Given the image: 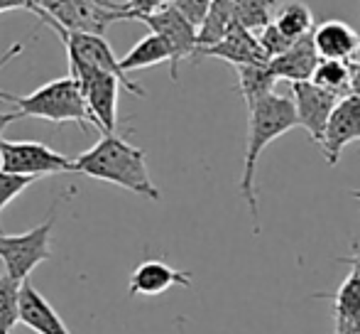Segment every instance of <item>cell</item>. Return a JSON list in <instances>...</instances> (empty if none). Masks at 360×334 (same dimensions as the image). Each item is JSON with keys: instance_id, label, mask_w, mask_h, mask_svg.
Wrapping results in <instances>:
<instances>
[{"instance_id": "ac0fdd59", "label": "cell", "mask_w": 360, "mask_h": 334, "mask_svg": "<svg viewBox=\"0 0 360 334\" xmlns=\"http://www.w3.org/2000/svg\"><path fill=\"white\" fill-rule=\"evenodd\" d=\"M169 57L172 54L165 39L157 32H150V35H145L143 39H138V42L133 44V49H130L123 59H118V62H120V69H123L125 74H130V72H138V69H147V67H155V64L169 62Z\"/></svg>"}, {"instance_id": "4fadbf2b", "label": "cell", "mask_w": 360, "mask_h": 334, "mask_svg": "<svg viewBox=\"0 0 360 334\" xmlns=\"http://www.w3.org/2000/svg\"><path fill=\"white\" fill-rule=\"evenodd\" d=\"M18 320H20V325H25L34 334H72L67 322L62 320V315H59L52 307V302L30 283V278H25V280L20 283Z\"/></svg>"}, {"instance_id": "52a82bcc", "label": "cell", "mask_w": 360, "mask_h": 334, "mask_svg": "<svg viewBox=\"0 0 360 334\" xmlns=\"http://www.w3.org/2000/svg\"><path fill=\"white\" fill-rule=\"evenodd\" d=\"M0 170L15 172V175H59V172H74L72 158L57 153L49 145L37 140H5L0 135Z\"/></svg>"}, {"instance_id": "5bb4252c", "label": "cell", "mask_w": 360, "mask_h": 334, "mask_svg": "<svg viewBox=\"0 0 360 334\" xmlns=\"http://www.w3.org/2000/svg\"><path fill=\"white\" fill-rule=\"evenodd\" d=\"M196 57H216L233 64V67H240V64H270V57L260 47L255 32L238 25L236 20H233V25L228 27L226 37L221 42H216L214 47L201 49Z\"/></svg>"}, {"instance_id": "9c48e42d", "label": "cell", "mask_w": 360, "mask_h": 334, "mask_svg": "<svg viewBox=\"0 0 360 334\" xmlns=\"http://www.w3.org/2000/svg\"><path fill=\"white\" fill-rule=\"evenodd\" d=\"M57 35L62 37V42L67 44V57H74L84 64H91L96 69H103V72H110L120 79L123 89H128L130 94L135 96H145V89L138 86L128 74L120 69V62L115 59L113 49L110 44L105 42L103 35H96V32H69V30H57Z\"/></svg>"}, {"instance_id": "5b68a950", "label": "cell", "mask_w": 360, "mask_h": 334, "mask_svg": "<svg viewBox=\"0 0 360 334\" xmlns=\"http://www.w3.org/2000/svg\"><path fill=\"white\" fill-rule=\"evenodd\" d=\"M54 211H57V204H52V209H49L47 219L42 224L25 231V234H3L0 231V261H3L8 276L25 280L39 263L54 258L52 253Z\"/></svg>"}, {"instance_id": "d6a6232c", "label": "cell", "mask_w": 360, "mask_h": 334, "mask_svg": "<svg viewBox=\"0 0 360 334\" xmlns=\"http://www.w3.org/2000/svg\"><path fill=\"white\" fill-rule=\"evenodd\" d=\"M338 263H348V266L353 268V273H358L360 276V253H356V256H341V258H336Z\"/></svg>"}, {"instance_id": "d4e9b609", "label": "cell", "mask_w": 360, "mask_h": 334, "mask_svg": "<svg viewBox=\"0 0 360 334\" xmlns=\"http://www.w3.org/2000/svg\"><path fill=\"white\" fill-rule=\"evenodd\" d=\"M32 182H37V177L32 175H15V172L0 170V214L5 211V206L13 199H18Z\"/></svg>"}, {"instance_id": "30bf717a", "label": "cell", "mask_w": 360, "mask_h": 334, "mask_svg": "<svg viewBox=\"0 0 360 334\" xmlns=\"http://www.w3.org/2000/svg\"><path fill=\"white\" fill-rule=\"evenodd\" d=\"M351 143H360V96L346 94L333 106L319 145L326 163L333 167L338 165L341 153Z\"/></svg>"}, {"instance_id": "836d02e7", "label": "cell", "mask_w": 360, "mask_h": 334, "mask_svg": "<svg viewBox=\"0 0 360 334\" xmlns=\"http://www.w3.org/2000/svg\"><path fill=\"white\" fill-rule=\"evenodd\" d=\"M0 101H8V104H15V101H18V96H13V94H8V91L0 89Z\"/></svg>"}, {"instance_id": "d6986e66", "label": "cell", "mask_w": 360, "mask_h": 334, "mask_svg": "<svg viewBox=\"0 0 360 334\" xmlns=\"http://www.w3.org/2000/svg\"><path fill=\"white\" fill-rule=\"evenodd\" d=\"M272 23L277 25L282 35L287 39H302L307 35H311L314 30V13L309 10V5L299 3V0H292V3H285L275 10V18Z\"/></svg>"}, {"instance_id": "2e32d148", "label": "cell", "mask_w": 360, "mask_h": 334, "mask_svg": "<svg viewBox=\"0 0 360 334\" xmlns=\"http://www.w3.org/2000/svg\"><path fill=\"white\" fill-rule=\"evenodd\" d=\"M316 62H319V52L311 42V35H307V37H302V39H294L282 54L272 57L270 69L277 77V82H280V79H287L289 84L307 82V79H311V72H314V67H316Z\"/></svg>"}, {"instance_id": "9a60e30c", "label": "cell", "mask_w": 360, "mask_h": 334, "mask_svg": "<svg viewBox=\"0 0 360 334\" xmlns=\"http://www.w3.org/2000/svg\"><path fill=\"white\" fill-rule=\"evenodd\" d=\"M311 42L321 59L351 62L360 54V32L343 20H323L311 30Z\"/></svg>"}, {"instance_id": "7402d4cb", "label": "cell", "mask_w": 360, "mask_h": 334, "mask_svg": "<svg viewBox=\"0 0 360 334\" xmlns=\"http://www.w3.org/2000/svg\"><path fill=\"white\" fill-rule=\"evenodd\" d=\"M277 10V0H233V18L250 32H260L272 23Z\"/></svg>"}, {"instance_id": "83f0119b", "label": "cell", "mask_w": 360, "mask_h": 334, "mask_svg": "<svg viewBox=\"0 0 360 334\" xmlns=\"http://www.w3.org/2000/svg\"><path fill=\"white\" fill-rule=\"evenodd\" d=\"M169 5H174L194 27H199V23L204 20L206 10H209L211 0H169Z\"/></svg>"}, {"instance_id": "484cf974", "label": "cell", "mask_w": 360, "mask_h": 334, "mask_svg": "<svg viewBox=\"0 0 360 334\" xmlns=\"http://www.w3.org/2000/svg\"><path fill=\"white\" fill-rule=\"evenodd\" d=\"M255 37H257V42H260V47L265 49V54L267 57H277V54H282L285 49L292 44V39H287L285 35L277 30V25L275 23H270V25H265V27L260 30V32H255Z\"/></svg>"}, {"instance_id": "e0dca14e", "label": "cell", "mask_w": 360, "mask_h": 334, "mask_svg": "<svg viewBox=\"0 0 360 334\" xmlns=\"http://www.w3.org/2000/svg\"><path fill=\"white\" fill-rule=\"evenodd\" d=\"M233 0H211L204 20L196 27V54L206 47H214L226 37L228 27L233 25ZM194 54V57H196Z\"/></svg>"}, {"instance_id": "4316f807", "label": "cell", "mask_w": 360, "mask_h": 334, "mask_svg": "<svg viewBox=\"0 0 360 334\" xmlns=\"http://www.w3.org/2000/svg\"><path fill=\"white\" fill-rule=\"evenodd\" d=\"M167 3L169 0H125L123 5H115V20H138L140 15L152 13Z\"/></svg>"}, {"instance_id": "ba28073f", "label": "cell", "mask_w": 360, "mask_h": 334, "mask_svg": "<svg viewBox=\"0 0 360 334\" xmlns=\"http://www.w3.org/2000/svg\"><path fill=\"white\" fill-rule=\"evenodd\" d=\"M140 23L150 27V32H157L169 47V74L172 79H179V62L196 54V27L174 8V5H162L147 15H140Z\"/></svg>"}, {"instance_id": "ffe728a7", "label": "cell", "mask_w": 360, "mask_h": 334, "mask_svg": "<svg viewBox=\"0 0 360 334\" xmlns=\"http://www.w3.org/2000/svg\"><path fill=\"white\" fill-rule=\"evenodd\" d=\"M236 72H238V89H240L245 104H252V101L275 91L277 77L272 74L270 64H240V67H236Z\"/></svg>"}, {"instance_id": "277c9868", "label": "cell", "mask_w": 360, "mask_h": 334, "mask_svg": "<svg viewBox=\"0 0 360 334\" xmlns=\"http://www.w3.org/2000/svg\"><path fill=\"white\" fill-rule=\"evenodd\" d=\"M69 77L79 84V91L86 101L94 125L101 133H115L118 128V91L120 79L103 69H96L79 59L69 57Z\"/></svg>"}, {"instance_id": "6da1fadb", "label": "cell", "mask_w": 360, "mask_h": 334, "mask_svg": "<svg viewBox=\"0 0 360 334\" xmlns=\"http://www.w3.org/2000/svg\"><path fill=\"white\" fill-rule=\"evenodd\" d=\"M72 163L74 172H81L86 177L123 187V190L152 202L162 199L160 190L155 187L150 170H147L145 150L135 148L115 133H103L98 143L91 145L86 153H81Z\"/></svg>"}, {"instance_id": "44dd1931", "label": "cell", "mask_w": 360, "mask_h": 334, "mask_svg": "<svg viewBox=\"0 0 360 334\" xmlns=\"http://www.w3.org/2000/svg\"><path fill=\"white\" fill-rule=\"evenodd\" d=\"M309 82H314L326 91H333V94H338V96H346V94H351V64L343 62V59L319 57Z\"/></svg>"}, {"instance_id": "1f68e13d", "label": "cell", "mask_w": 360, "mask_h": 334, "mask_svg": "<svg viewBox=\"0 0 360 334\" xmlns=\"http://www.w3.org/2000/svg\"><path fill=\"white\" fill-rule=\"evenodd\" d=\"M18 118H20L18 111H5V113H0V135H3V130L8 128L13 120H18Z\"/></svg>"}, {"instance_id": "3957f363", "label": "cell", "mask_w": 360, "mask_h": 334, "mask_svg": "<svg viewBox=\"0 0 360 334\" xmlns=\"http://www.w3.org/2000/svg\"><path fill=\"white\" fill-rule=\"evenodd\" d=\"M20 118H42L49 123H76L81 130L94 125L86 101L79 91V84L72 77L54 79V82L39 86L32 94L18 96L15 101Z\"/></svg>"}, {"instance_id": "cb8c5ba5", "label": "cell", "mask_w": 360, "mask_h": 334, "mask_svg": "<svg viewBox=\"0 0 360 334\" xmlns=\"http://www.w3.org/2000/svg\"><path fill=\"white\" fill-rule=\"evenodd\" d=\"M333 315L360 322V276L351 273L333 295Z\"/></svg>"}, {"instance_id": "7a4b0ae2", "label": "cell", "mask_w": 360, "mask_h": 334, "mask_svg": "<svg viewBox=\"0 0 360 334\" xmlns=\"http://www.w3.org/2000/svg\"><path fill=\"white\" fill-rule=\"evenodd\" d=\"M297 128V113H294L292 99L280 94H267L262 99L248 104V143H245V165L240 175V194L250 209L252 229L260 231V206H257L255 192V170L262 150L277 140L280 135Z\"/></svg>"}, {"instance_id": "f1b7e54d", "label": "cell", "mask_w": 360, "mask_h": 334, "mask_svg": "<svg viewBox=\"0 0 360 334\" xmlns=\"http://www.w3.org/2000/svg\"><path fill=\"white\" fill-rule=\"evenodd\" d=\"M10 10H37V0H0V13H10Z\"/></svg>"}, {"instance_id": "8fae6325", "label": "cell", "mask_w": 360, "mask_h": 334, "mask_svg": "<svg viewBox=\"0 0 360 334\" xmlns=\"http://www.w3.org/2000/svg\"><path fill=\"white\" fill-rule=\"evenodd\" d=\"M341 96L326 91L314 82H292V104L297 113V125H302L314 143H319L326 128V120L331 116L333 106L338 104Z\"/></svg>"}, {"instance_id": "4dcf8cb0", "label": "cell", "mask_w": 360, "mask_h": 334, "mask_svg": "<svg viewBox=\"0 0 360 334\" xmlns=\"http://www.w3.org/2000/svg\"><path fill=\"white\" fill-rule=\"evenodd\" d=\"M333 334H360V322L336 317V332H333Z\"/></svg>"}, {"instance_id": "603a6c76", "label": "cell", "mask_w": 360, "mask_h": 334, "mask_svg": "<svg viewBox=\"0 0 360 334\" xmlns=\"http://www.w3.org/2000/svg\"><path fill=\"white\" fill-rule=\"evenodd\" d=\"M20 283L13 276H0V334H10L20 325Z\"/></svg>"}, {"instance_id": "e575fe53", "label": "cell", "mask_w": 360, "mask_h": 334, "mask_svg": "<svg viewBox=\"0 0 360 334\" xmlns=\"http://www.w3.org/2000/svg\"><path fill=\"white\" fill-rule=\"evenodd\" d=\"M351 197H356V199L360 202V190H351Z\"/></svg>"}, {"instance_id": "8992f818", "label": "cell", "mask_w": 360, "mask_h": 334, "mask_svg": "<svg viewBox=\"0 0 360 334\" xmlns=\"http://www.w3.org/2000/svg\"><path fill=\"white\" fill-rule=\"evenodd\" d=\"M115 5L110 0H37L39 20L57 30L69 32H96L103 35L110 23H115Z\"/></svg>"}, {"instance_id": "f546056e", "label": "cell", "mask_w": 360, "mask_h": 334, "mask_svg": "<svg viewBox=\"0 0 360 334\" xmlns=\"http://www.w3.org/2000/svg\"><path fill=\"white\" fill-rule=\"evenodd\" d=\"M348 64H351V94L360 96V54Z\"/></svg>"}, {"instance_id": "7c38bea8", "label": "cell", "mask_w": 360, "mask_h": 334, "mask_svg": "<svg viewBox=\"0 0 360 334\" xmlns=\"http://www.w3.org/2000/svg\"><path fill=\"white\" fill-rule=\"evenodd\" d=\"M172 287H191V273L172 268L169 263L160 261V258L143 261L130 273L128 292L133 297H157Z\"/></svg>"}]
</instances>
